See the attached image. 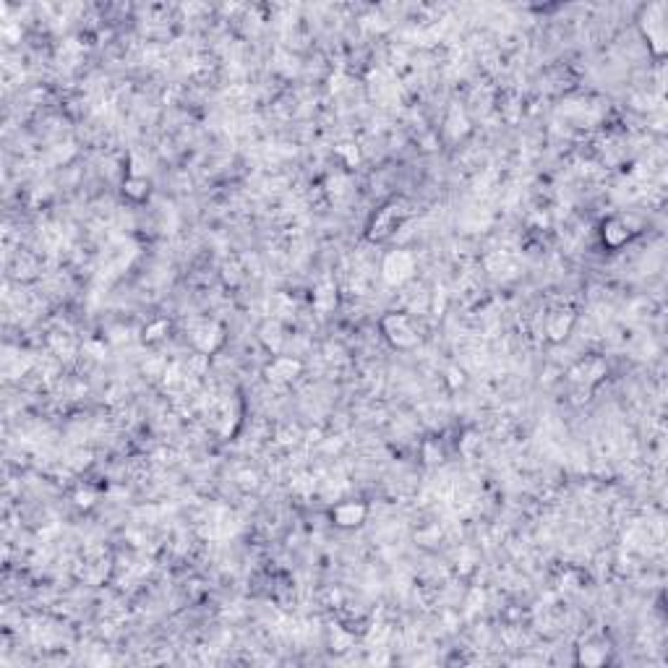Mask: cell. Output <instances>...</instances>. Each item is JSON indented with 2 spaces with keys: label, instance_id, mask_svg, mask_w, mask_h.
Instances as JSON below:
<instances>
[{
  "label": "cell",
  "instance_id": "30bf717a",
  "mask_svg": "<svg viewBox=\"0 0 668 668\" xmlns=\"http://www.w3.org/2000/svg\"><path fill=\"white\" fill-rule=\"evenodd\" d=\"M603 240H606V246H611V249L624 246V243L629 240V227L624 224V220H608L606 227H603Z\"/></svg>",
  "mask_w": 668,
  "mask_h": 668
},
{
  "label": "cell",
  "instance_id": "ba28073f",
  "mask_svg": "<svg viewBox=\"0 0 668 668\" xmlns=\"http://www.w3.org/2000/svg\"><path fill=\"white\" fill-rule=\"evenodd\" d=\"M259 337H262V342L272 350V353H279L282 350V345H285V332H282V321H277V319H269V321H264L262 329H259Z\"/></svg>",
  "mask_w": 668,
  "mask_h": 668
},
{
  "label": "cell",
  "instance_id": "8fae6325",
  "mask_svg": "<svg viewBox=\"0 0 668 668\" xmlns=\"http://www.w3.org/2000/svg\"><path fill=\"white\" fill-rule=\"evenodd\" d=\"M292 311H295V303H292V298L285 295V292H275V295L269 298V314H272V319H277V321L292 319Z\"/></svg>",
  "mask_w": 668,
  "mask_h": 668
},
{
  "label": "cell",
  "instance_id": "7c38bea8",
  "mask_svg": "<svg viewBox=\"0 0 668 668\" xmlns=\"http://www.w3.org/2000/svg\"><path fill=\"white\" fill-rule=\"evenodd\" d=\"M397 222H400V217H397V211L394 209H384L376 217V222H373V227H371V238H387L392 235V230H397Z\"/></svg>",
  "mask_w": 668,
  "mask_h": 668
},
{
  "label": "cell",
  "instance_id": "4fadbf2b",
  "mask_svg": "<svg viewBox=\"0 0 668 668\" xmlns=\"http://www.w3.org/2000/svg\"><path fill=\"white\" fill-rule=\"evenodd\" d=\"M468 115H465V110L459 105H454L452 110H449V118H446V133L452 136V139H459V136H465L468 133Z\"/></svg>",
  "mask_w": 668,
  "mask_h": 668
},
{
  "label": "cell",
  "instance_id": "9c48e42d",
  "mask_svg": "<svg viewBox=\"0 0 668 668\" xmlns=\"http://www.w3.org/2000/svg\"><path fill=\"white\" fill-rule=\"evenodd\" d=\"M337 306V285L334 282H321L314 292V308L319 314H329Z\"/></svg>",
  "mask_w": 668,
  "mask_h": 668
},
{
  "label": "cell",
  "instance_id": "277c9868",
  "mask_svg": "<svg viewBox=\"0 0 668 668\" xmlns=\"http://www.w3.org/2000/svg\"><path fill=\"white\" fill-rule=\"evenodd\" d=\"M191 342L196 345L198 353L209 355L224 342V329L220 327L217 321H201V324H196L194 332H191Z\"/></svg>",
  "mask_w": 668,
  "mask_h": 668
},
{
  "label": "cell",
  "instance_id": "52a82bcc",
  "mask_svg": "<svg viewBox=\"0 0 668 668\" xmlns=\"http://www.w3.org/2000/svg\"><path fill=\"white\" fill-rule=\"evenodd\" d=\"M572 327H575V314H572V311H564V308L551 311V314L546 316V321H543V332H546L553 342L564 340V337L572 332Z\"/></svg>",
  "mask_w": 668,
  "mask_h": 668
},
{
  "label": "cell",
  "instance_id": "8992f818",
  "mask_svg": "<svg viewBox=\"0 0 668 668\" xmlns=\"http://www.w3.org/2000/svg\"><path fill=\"white\" fill-rule=\"evenodd\" d=\"M301 371H303V366L298 358H285V355H279V358L272 360V366L266 368V376H269L272 384H290L292 379L301 376Z\"/></svg>",
  "mask_w": 668,
  "mask_h": 668
},
{
  "label": "cell",
  "instance_id": "2e32d148",
  "mask_svg": "<svg viewBox=\"0 0 668 668\" xmlns=\"http://www.w3.org/2000/svg\"><path fill=\"white\" fill-rule=\"evenodd\" d=\"M353 645V634L345 632L342 627H332V647L334 650H347Z\"/></svg>",
  "mask_w": 668,
  "mask_h": 668
},
{
  "label": "cell",
  "instance_id": "6da1fadb",
  "mask_svg": "<svg viewBox=\"0 0 668 668\" xmlns=\"http://www.w3.org/2000/svg\"><path fill=\"white\" fill-rule=\"evenodd\" d=\"M415 256L410 253V251H389L387 256H384V262H381V277H384V282L387 285H392V288H402V285H407L413 277H415Z\"/></svg>",
  "mask_w": 668,
  "mask_h": 668
},
{
  "label": "cell",
  "instance_id": "3957f363",
  "mask_svg": "<svg viewBox=\"0 0 668 668\" xmlns=\"http://www.w3.org/2000/svg\"><path fill=\"white\" fill-rule=\"evenodd\" d=\"M663 11H666V5H663V3H655V5H650V8L645 11V21H642V29H645L647 40L653 42L655 53H663V50H666V47H663V42H666V21H663Z\"/></svg>",
  "mask_w": 668,
  "mask_h": 668
},
{
  "label": "cell",
  "instance_id": "7a4b0ae2",
  "mask_svg": "<svg viewBox=\"0 0 668 668\" xmlns=\"http://www.w3.org/2000/svg\"><path fill=\"white\" fill-rule=\"evenodd\" d=\"M381 329H384L387 340L392 342L394 347L410 350V347H415V345L420 342L418 329L413 327L410 316H405V314H389V316H384V321H381Z\"/></svg>",
  "mask_w": 668,
  "mask_h": 668
},
{
  "label": "cell",
  "instance_id": "e0dca14e",
  "mask_svg": "<svg viewBox=\"0 0 668 668\" xmlns=\"http://www.w3.org/2000/svg\"><path fill=\"white\" fill-rule=\"evenodd\" d=\"M89 459H92V454H89V452H84V449H79V452H73V454H71V459H68V468L81 470V468H87V465H89Z\"/></svg>",
  "mask_w": 668,
  "mask_h": 668
},
{
  "label": "cell",
  "instance_id": "9a60e30c",
  "mask_svg": "<svg viewBox=\"0 0 668 668\" xmlns=\"http://www.w3.org/2000/svg\"><path fill=\"white\" fill-rule=\"evenodd\" d=\"M123 191H126V196L136 198V201H141V198H146V191H149V185H146V178H128L126 183H123Z\"/></svg>",
  "mask_w": 668,
  "mask_h": 668
},
{
  "label": "cell",
  "instance_id": "ffe728a7",
  "mask_svg": "<svg viewBox=\"0 0 668 668\" xmlns=\"http://www.w3.org/2000/svg\"><path fill=\"white\" fill-rule=\"evenodd\" d=\"M240 485H246V488H256V485H259V475H256L253 470L240 472Z\"/></svg>",
  "mask_w": 668,
  "mask_h": 668
},
{
  "label": "cell",
  "instance_id": "d6986e66",
  "mask_svg": "<svg viewBox=\"0 0 668 668\" xmlns=\"http://www.w3.org/2000/svg\"><path fill=\"white\" fill-rule=\"evenodd\" d=\"M94 498H97V494H94V491H89V488L84 491V488H81V491H76V496H73V501H76L79 507H92V504H94Z\"/></svg>",
  "mask_w": 668,
  "mask_h": 668
},
{
  "label": "cell",
  "instance_id": "5b68a950",
  "mask_svg": "<svg viewBox=\"0 0 668 668\" xmlns=\"http://www.w3.org/2000/svg\"><path fill=\"white\" fill-rule=\"evenodd\" d=\"M368 517V507L363 501H342L332 509V520L337 527H358Z\"/></svg>",
  "mask_w": 668,
  "mask_h": 668
},
{
  "label": "cell",
  "instance_id": "ac0fdd59",
  "mask_svg": "<svg viewBox=\"0 0 668 668\" xmlns=\"http://www.w3.org/2000/svg\"><path fill=\"white\" fill-rule=\"evenodd\" d=\"M162 332H168V321H157V324H152V327H146L144 340H146V342L159 340V337H162Z\"/></svg>",
  "mask_w": 668,
  "mask_h": 668
},
{
  "label": "cell",
  "instance_id": "44dd1931",
  "mask_svg": "<svg viewBox=\"0 0 668 668\" xmlns=\"http://www.w3.org/2000/svg\"><path fill=\"white\" fill-rule=\"evenodd\" d=\"M345 81H347L345 79V73H334V76L329 79V89H332V92H342V89H345Z\"/></svg>",
  "mask_w": 668,
  "mask_h": 668
},
{
  "label": "cell",
  "instance_id": "5bb4252c",
  "mask_svg": "<svg viewBox=\"0 0 668 668\" xmlns=\"http://www.w3.org/2000/svg\"><path fill=\"white\" fill-rule=\"evenodd\" d=\"M606 647H601V645H582L579 647V655H577V660L579 663H585V666H601V663H606Z\"/></svg>",
  "mask_w": 668,
  "mask_h": 668
}]
</instances>
